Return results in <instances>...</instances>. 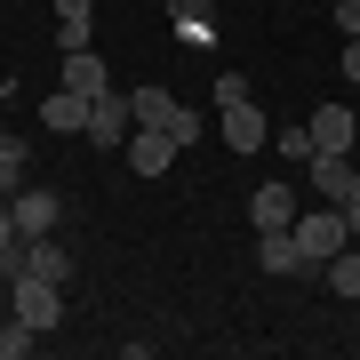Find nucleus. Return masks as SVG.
Wrapping results in <instances>:
<instances>
[{"label": "nucleus", "mask_w": 360, "mask_h": 360, "mask_svg": "<svg viewBox=\"0 0 360 360\" xmlns=\"http://www.w3.org/2000/svg\"><path fill=\"white\" fill-rule=\"evenodd\" d=\"M129 112H136V129H168V144H200V112L193 104H176L168 89H153V80H144V89H129Z\"/></svg>", "instance_id": "obj_1"}, {"label": "nucleus", "mask_w": 360, "mask_h": 360, "mask_svg": "<svg viewBox=\"0 0 360 360\" xmlns=\"http://www.w3.org/2000/svg\"><path fill=\"white\" fill-rule=\"evenodd\" d=\"M288 232H296V248H304V264H328L336 248L352 240V224H345V208H336V200H328V208H296Z\"/></svg>", "instance_id": "obj_2"}, {"label": "nucleus", "mask_w": 360, "mask_h": 360, "mask_svg": "<svg viewBox=\"0 0 360 360\" xmlns=\"http://www.w3.org/2000/svg\"><path fill=\"white\" fill-rule=\"evenodd\" d=\"M16 321H25V328H40V336H49L56 321H65V296H56V288H65V281H40V272H16Z\"/></svg>", "instance_id": "obj_3"}, {"label": "nucleus", "mask_w": 360, "mask_h": 360, "mask_svg": "<svg viewBox=\"0 0 360 360\" xmlns=\"http://www.w3.org/2000/svg\"><path fill=\"white\" fill-rule=\"evenodd\" d=\"M8 217H16V232H25V240H49L56 217H65V200H56L49 184H25V193H8Z\"/></svg>", "instance_id": "obj_4"}, {"label": "nucleus", "mask_w": 360, "mask_h": 360, "mask_svg": "<svg viewBox=\"0 0 360 360\" xmlns=\"http://www.w3.org/2000/svg\"><path fill=\"white\" fill-rule=\"evenodd\" d=\"M129 129H136V112H129V96H120V89L89 96V144H129Z\"/></svg>", "instance_id": "obj_5"}, {"label": "nucleus", "mask_w": 360, "mask_h": 360, "mask_svg": "<svg viewBox=\"0 0 360 360\" xmlns=\"http://www.w3.org/2000/svg\"><path fill=\"white\" fill-rule=\"evenodd\" d=\"M40 129H56V136H89V96L56 80V89L40 96Z\"/></svg>", "instance_id": "obj_6"}, {"label": "nucleus", "mask_w": 360, "mask_h": 360, "mask_svg": "<svg viewBox=\"0 0 360 360\" xmlns=\"http://www.w3.org/2000/svg\"><path fill=\"white\" fill-rule=\"evenodd\" d=\"M217 112H224V144H232V153H264V144H272V120L257 112V104H217Z\"/></svg>", "instance_id": "obj_7"}, {"label": "nucleus", "mask_w": 360, "mask_h": 360, "mask_svg": "<svg viewBox=\"0 0 360 360\" xmlns=\"http://www.w3.org/2000/svg\"><path fill=\"white\" fill-rule=\"evenodd\" d=\"M248 224L257 232H288L296 224V184H257L248 193Z\"/></svg>", "instance_id": "obj_8"}, {"label": "nucleus", "mask_w": 360, "mask_h": 360, "mask_svg": "<svg viewBox=\"0 0 360 360\" xmlns=\"http://www.w3.org/2000/svg\"><path fill=\"white\" fill-rule=\"evenodd\" d=\"M312 144H321V153H352V144H360L352 104H321V112H312Z\"/></svg>", "instance_id": "obj_9"}, {"label": "nucleus", "mask_w": 360, "mask_h": 360, "mask_svg": "<svg viewBox=\"0 0 360 360\" xmlns=\"http://www.w3.org/2000/svg\"><path fill=\"white\" fill-rule=\"evenodd\" d=\"M257 272H321V264H304V248H296V232H257Z\"/></svg>", "instance_id": "obj_10"}, {"label": "nucleus", "mask_w": 360, "mask_h": 360, "mask_svg": "<svg viewBox=\"0 0 360 360\" xmlns=\"http://www.w3.org/2000/svg\"><path fill=\"white\" fill-rule=\"evenodd\" d=\"M168 160H176L168 129H129V168L136 176H168Z\"/></svg>", "instance_id": "obj_11"}, {"label": "nucleus", "mask_w": 360, "mask_h": 360, "mask_svg": "<svg viewBox=\"0 0 360 360\" xmlns=\"http://www.w3.org/2000/svg\"><path fill=\"white\" fill-rule=\"evenodd\" d=\"M304 168H312V193H321V200H345V193H352V168H360V160H352V153H312Z\"/></svg>", "instance_id": "obj_12"}, {"label": "nucleus", "mask_w": 360, "mask_h": 360, "mask_svg": "<svg viewBox=\"0 0 360 360\" xmlns=\"http://www.w3.org/2000/svg\"><path fill=\"white\" fill-rule=\"evenodd\" d=\"M65 89H80V96H104V89H112L96 49H65Z\"/></svg>", "instance_id": "obj_13"}, {"label": "nucleus", "mask_w": 360, "mask_h": 360, "mask_svg": "<svg viewBox=\"0 0 360 360\" xmlns=\"http://www.w3.org/2000/svg\"><path fill=\"white\" fill-rule=\"evenodd\" d=\"M321 281H328L336 296H352V304H360V240H345V248H336V257L321 264Z\"/></svg>", "instance_id": "obj_14"}, {"label": "nucleus", "mask_w": 360, "mask_h": 360, "mask_svg": "<svg viewBox=\"0 0 360 360\" xmlns=\"http://www.w3.org/2000/svg\"><path fill=\"white\" fill-rule=\"evenodd\" d=\"M168 16H176V32L193 40V49H208V40H217V25H208V16H217V8H208V0H176V8H168Z\"/></svg>", "instance_id": "obj_15"}, {"label": "nucleus", "mask_w": 360, "mask_h": 360, "mask_svg": "<svg viewBox=\"0 0 360 360\" xmlns=\"http://www.w3.org/2000/svg\"><path fill=\"white\" fill-rule=\"evenodd\" d=\"M272 153H288V160H312L321 144H312V120H288V129H272Z\"/></svg>", "instance_id": "obj_16"}, {"label": "nucleus", "mask_w": 360, "mask_h": 360, "mask_svg": "<svg viewBox=\"0 0 360 360\" xmlns=\"http://www.w3.org/2000/svg\"><path fill=\"white\" fill-rule=\"evenodd\" d=\"M25 272H40V281H65V272H72V257H65V248H56V240H32Z\"/></svg>", "instance_id": "obj_17"}, {"label": "nucleus", "mask_w": 360, "mask_h": 360, "mask_svg": "<svg viewBox=\"0 0 360 360\" xmlns=\"http://www.w3.org/2000/svg\"><path fill=\"white\" fill-rule=\"evenodd\" d=\"M32 336H40V328H25V321H0V360H25V352H32Z\"/></svg>", "instance_id": "obj_18"}, {"label": "nucleus", "mask_w": 360, "mask_h": 360, "mask_svg": "<svg viewBox=\"0 0 360 360\" xmlns=\"http://www.w3.org/2000/svg\"><path fill=\"white\" fill-rule=\"evenodd\" d=\"M336 32H345V40H360V0H336Z\"/></svg>", "instance_id": "obj_19"}, {"label": "nucleus", "mask_w": 360, "mask_h": 360, "mask_svg": "<svg viewBox=\"0 0 360 360\" xmlns=\"http://www.w3.org/2000/svg\"><path fill=\"white\" fill-rule=\"evenodd\" d=\"M336 208H345V224H352V240H360V168H352V193L336 200Z\"/></svg>", "instance_id": "obj_20"}, {"label": "nucleus", "mask_w": 360, "mask_h": 360, "mask_svg": "<svg viewBox=\"0 0 360 360\" xmlns=\"http://www.w3.org/2000/svg\"><path fill=\"white\" fill-rule=\"evenodd\" d=\"M345 80H360V40H345Z\"/></svg>", "instance_id": "obj_21"}]
</instances>
